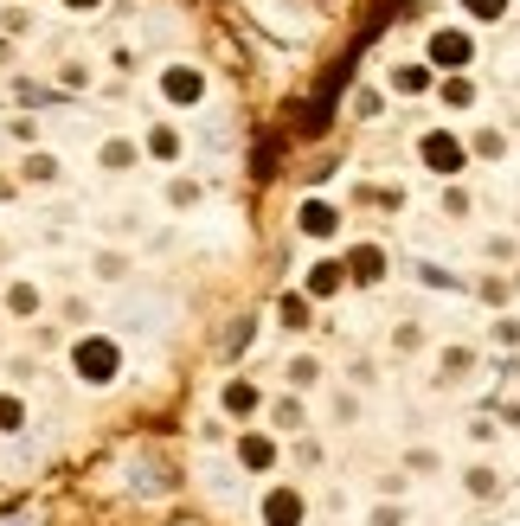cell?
Segmentation results:
<instances>
[{
  "instance_id": "1",
  "label": "cell",
  "mask_w": 520,
  "mask_h": 526,
  "mask_svg": "<svg viewBox=\"0 0 520 526\" xmlns=\"http://www.w3.org/2000/svg\"><path fill=\"white\" fill-rule=\"evenodd\" d=\"M78 372H84L91 386L116 379V347H110V340H84V347H78Z\"/></svg>"
},
{
  "instance_id": "2",
  "label": "cell",
  "mask_w": 520,
  "mask_h": 526,
  "mask_svg": "<svg viewBox=\"0 0 520 526\" xmlns=\"http://www.w3.org/2000/svg\"><path fill=\"white\" fill-rule=\"evenodd\" d=\"M264 526H303V494H295V488H270L264 494Z\"/></svg>"
},
{
  "instance_id": "3",
  "label": "cell",
  "mask_w": 520,
  "mask_h": 526,
  "mask_svg": "<svg viewBox=\"0 0 520 526\" xmlns=\"http://www.w3.org/2000/svg\"><path fill=\"white\" fill-rule=\"evenodd\" d=\"M424 167L430 174H463V148L450 135H424Z\"/></svg>"
},
{
  "instance_id": "4",
  "label": "cell",
  "mask_w": 520,
  "mask_h": 526,
  "mask_svg": "<svg viewBox=\"0 0 520 526\" xmlns=\"http://www.w3.org/2000/svg\"><path fill=\"white\" fill-rule=\"evenodd\" d=\"M430 58L457 71V64H469V39H463V33H437V39H430Z\"/></svg>"
},
{
  "instance_id": "5",
  "label": "cell",
  "mask_w": 520,
  "mask_h": 526,
  "mask_svg": "<svg viewBox=\"0 0 520 526\" xmlns=\"http://www.w3.org/2000/svg\"><path fill=\"white\" fill-rule=\"evenodd\" d=\"M276 315H283V328H309V302H303V295H283Z\"/></svg>"
},
{
  "instance_id": "6",
  "label": "cell",
  "mask_w": 520,
  "mask_h": 526,
  "mask_svg": "<svg viewBox=\"0 0 520 526\" xmlns=\"http://www.w3.org/2000/svg\"><path fill=\"white\" fill-rule=\"evenodd\" d=\"M341 289V263H315V276H309V295H334Z\"/></svg>"
},
{
  "instance_id": "7",
  "label": "cell",
  "mask_w": 520,
  "mask_h": 526,
  "mask_svg": "<svg viewBox=\"0 0 520 526\" xmlns=\"http://www.w3.org/2000/svg\"><path fill=\"white\" fill-rule=\"evenodd\" d=\"M238 456H245L251 469H270V456H276V449H270L264 436H245V443H238Z\"/></svg>"
},
{
  "instance_id": "8",
  "label": "cell",
  "mask_w": 520,
  "mask_h": 526,
  "mask_svg": "<svg viewBox=\"0 0 520 526\" xmlns=\"http://www.w3.org/2000/svg\"><path fill=\"white\" fill-rule=\"evenodd\" d=\"M168 97L193 103V97H199V71H174V78H168Z\"/></svg>"
},
{
  "instance_id": "9",
  "label": "cell",
  "mask_w": 520,
  "mask_h": 526,
  "mask_svg": "<svg viewBox=\"0 0 520 526\" xmlns=\"http://www.w3.org/2000/svg\"><path fill=\"white\" fill-rule=\"evenodd\" d=\"M303 232L328 238V232H334V212H328V206H309V212H303Z\"/></svg>"
},
{
  "instance_id": "10",
  "label": "cell",
  "mask_w": 520,
  "mask_h": 526,
  "mask_svg": "<svg viewBox=\"0 0 520 526\" xmlns=\"http://www.w3.org/2000/svg\"><path fill=\"white\" fill-rule=\"evenodd\" d=\"M463 372H469V347H450V353H443V379H463Z\"/></svg>"
},
{
  "instance_id": "11",
  "label": "cell",
  "mask_w": 520,
  "mask_h": 526,
  "mask_svg": "<svg viewBox=\"0 0 520 526\" xmlns=\"http://www.w3.org/2000/svg\"><path fill=\"white\" fill-rule=\"evenodd\" d=\"M251 405H257V392H251L245 379H232V386H226V411H251Z\"/></svg>"
},
{
  "instance_id": "12",
  "label": "cell",
  "mask_w": 520,
  "mask_h": 526,
  "mask_svg": "<svg viewBox=\"0 0 520 526\" xmlns=\"http://www.w3.org/2000/svg\"><path fill=\"white\" fill-rule=\"evenodd\" d=\"M469 494H476V501H488V494H501V482H495V469H469Z\"/></svg>"
},
{
  "instance_id": "13",
  "label": "cell",
  "mask_w": 520,
  "mask_h": 526,
  "mask_svg": "<svg viewBox=\"0 0 520 526\" xmlns=\"http://www.w3.org/2000/svg\"><path fill=\"white\" fill-rule=\"evenodd\" d=\"M129 161H135V148H129V141H110V148H103V167H116V174H122Z\"/></svg>"
},
{
  "instance_id": "14",
  "label": "cell",
  "mask_w": 520,
  "mask_h": 526,
  "mask_svg": "<svg viewBox=\"0 0 520 526\" xmlns=\"http://www.w3.org/2000/svg\"><path fill=\"white\" fill-rule=\"evenodd\" d=\"M353 276L373 282V276H380V251H353Z\"/></svg>"
},
{
  "instance_id": "15",
  "label": "cell",
  "mask_w": 520,
  "mask_h": 526,
  "mask_svg": "<svg viewBox=\"0 0 520 526\" xmlns=\"http://www.w3.org/2000/svg\"><path fill=\"white\" fill-rule=\"evenodd\" d=\"M463 7H469L476 20H501V7H507V0H463Z\"/></svg>"
},
{
  "instance_id": "16",
  "label": "cell",
  "mask_w": 520,
  "mask_h": 526,
  "mask_svg": "<svg viewBox=\"0 0 520 526\" xmlns=\"http://www.w3.org/2000/svg\"><path fill=\"white\" fill-rule=\"evenodd\" d=\"M373 526H405V513L399 507H373Z\"/></svg>"
},
{
  "instance_id": "17",
  "label": "cell",
  "mask_w": 520,
  "mask_h": 526,
  "mask_svg": "<svg viewBox=\"0 0 520 526\" xmlns=\"http://www.w3.org/2000/svg\"><path fill=\"white\" fill-rule=\"evenodd\" d=\"M71 7H97V0H71Z\"/></svg>"
}]
</instances>
